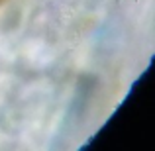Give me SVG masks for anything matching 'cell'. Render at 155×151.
Here are the masks:
<instances>
[{
  "mask_svg": "<svg viewBox=\"0 0 155 151\" xmlns=\"http://www.w3.org/2000/svg\"><path fill=\"white\" fill-rule=\"evenodd\" d=\"M2 2H6V0H0V4H2Z\"/></svg>",
  "mask_w": 155,
  "mask_h": 151,
  "instance_id": "1",
  "label": "cell"
}]
</instances>
